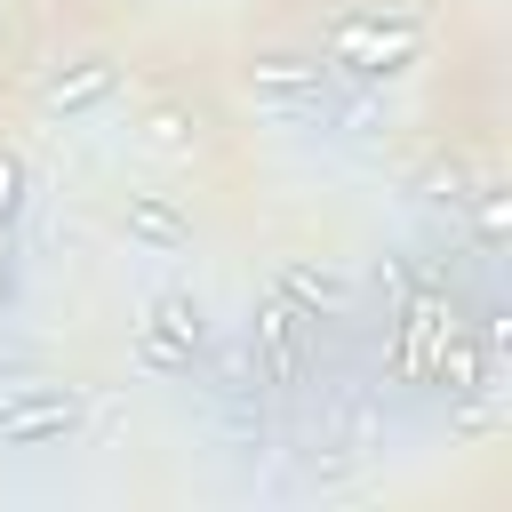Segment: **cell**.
<instances>
[{"label": "cell", "instance_id": "3957f363", "mask_svg": "<svg viewBox=\"0 0 512 512\" xmlns=\"http://www.w3.org/2000/svg\"><path fill=\"white\" fill-rule=\"evenodd\" d=\"M136 232H152V240H184V224H176L168 208H152V200L136 208Z\"/></svg>", "mask_w": 512, "mask_h": 512}, {"label": "cell", "instance_id": "277c9868", "mask_svg": "<svg viewBox=\"0 0 512 512\" xmlns=\"http://www.w3.org/2000/svg\"><path fill=\"white\" fill-rule=\"evenodd\" d=\"M16 208H24V168H16V160H0V224H8Z\"/></svg>", "mask_w": 512, "mask_h": 512}, {"label": "cell", "instance_id": "5b68a950", "mask_svg": "<svg viewBox=\"0 0 512 512\" xmlns=\"http://www.w3.org/2000/svg\"><path fill=\"white\" fill-rule=\"evenodd\" d=\"M0 312H8V248H0Z\"/></svg>", "mask_w": 512, "mask_h": 512}, {"label": "cell", "instance_id": "6da1fadb", "mask_svg": "<svg viewBox=\"0 0 512 512\" xmlns=\"http://www.w3.org/2000/svg\"><path fill=\"white\" fill-rule=\"evenodd\" d=\"M136 360H144L152 376H192V360H200V304H192L184 288H168V296L152 304V320L136 328Z\"/></svg>", "mask_w": 512, "mask_h": 512}, {"label": "cell", "instance_id": "7a4b0ae2", "mask_svg": "<svg viewBox=\"0 0 512 512\" xmlns=\"http://www.w3.org/2000/svg\"><path fill=\"white\" fill-rule=\"evenodd\" d=\"M72 416H80V400H72V392H24L16 408H0V448L56 440V432H72Z\"/></svg>", "mask_w": 512, "mask_h": 512}]
</instances>
